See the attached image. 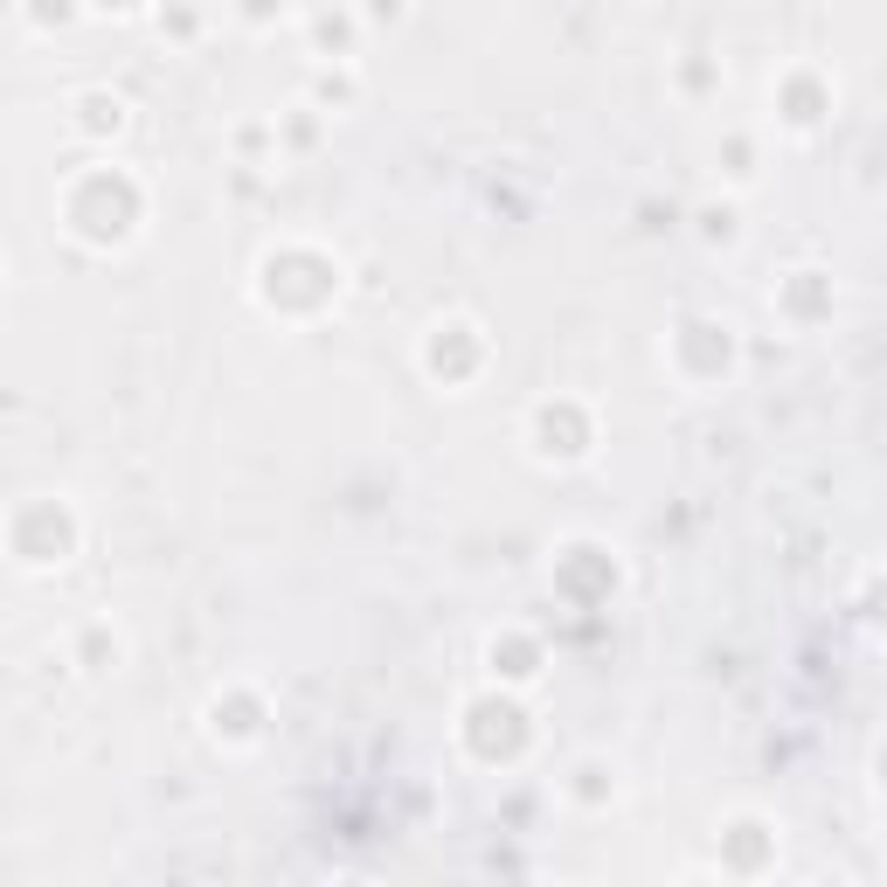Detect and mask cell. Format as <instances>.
<instances>
[{"instance_id":"1","label":"cell","mask_w":887,"mask_h":887,"mask_svg":"<svg viewBox=\"0 0 887 887\" xmlns=\"http://www.w3.org/2000/svg\"><path fill=\"white\" fill-rule=\"evenodd\" d=\"M84 125H90V132H119V125H125V98L90 90V98H84Z\"/></svg>"}]
</instances>
